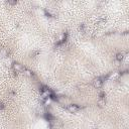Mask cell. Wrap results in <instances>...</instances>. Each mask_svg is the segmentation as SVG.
<instances>
[{"label": "cell", "mask_w": 129, "mask_h": 129, "mask_svg": "<svg viewBox=\"0 0 129 129\" xmlns=\"http://www.w3.org/2000/svg\"><path fill=\"white\" fill-rule=\"evenodd\" d=\"M41 96H42L43 98H45V99H49V98H51V99H55V98H54L53 93H52L49 89H47V88H45V87L41 89Z\"/></svg>", "instance_id": "cell-1"}, {"label": "cell", "mask_w": 129, "mask_h": 129, "mask_svg": "<svg viewBox=\"0 0 129 129\" xmlns=\"http://www.w3.org/2000/svg\"><path fill=\"white\" fill-rule=\"evenodd\" d=\"M67 109H68L71 113H77V112L80 110V107H79L78 105H76V104H70V105H68Z\"/></svg>", "instance_id": "cell-2"}, {"label": "cell", "mask_w": 129, "mask_h": 129, "mask_svg": "<svg viewBox=\"0 0 129 129\" xmlns=\"http://www.w3.org/2000/svg\"><path fill=\"white\" fill-rule=\"evenodd\" d=\"M93 85H94L95 88H101V87L103 86V81H102V79H101V78L95 79L94 82H93Z\"/></svg>", "instance_id": "cell-3"}, {"label": "cell", "mask_w": 129, "mask_h": 129, "mask_svg": "<svg viewBox=\"0 0 129 129\" xmlns=\"http://www.w3.org/2000/svg\"><path fill=\"white\" fill-rule=\"evenodd\" d=\"M13 69H14L16 72H21V71H23V68L20 66V64H18V63H13Z\"/></svg>", "instance_id": "cell-4"}, {"label": "cell", "mask_w": 129, "mask_h": 129, "mask_svg": "<svg viewBox=\"0 0 129 129\" xmlns=\"http://www.w3.org/2000/svg\"><path fill=\"white\" fill-rule=\"evenodd\" d=\"M124 57H125V53H124V52L118 53V54L116 55V59H117V60H122V59H124Z\"/></svg>", "instance_id": "cell-5"}, {"label": "cell", "mask_w": 129, "mask_h": 129, "mask_svg": "<svg viewBox=\"0 0 129 129\" xmlns=\"http://www.w3.org/2000/svg\"><path fill=\"white\" fill-rule=\"evenodd\" d=\"M8 3H10V4H16V1H8Z\"/></svg>", "instance_id": "cell-6"}]
</instances>
